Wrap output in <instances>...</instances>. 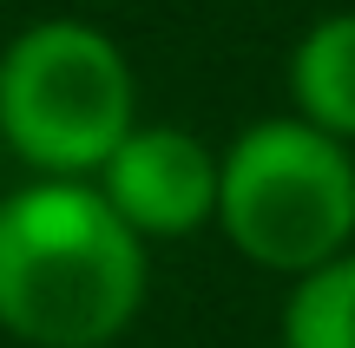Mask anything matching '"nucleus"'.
<instances>
[{
  "label": "nucleus",
  "mask_w": 355,
  "mask_h": 348,
  "mask_svg": "<svg viewBox=\"0 0 355 348\" xmlns=\"http://www.w3.org/2000/svg\"><path fill=\"white\" fill-rule=\"evenodd\" d=\"M152 263L92 184L33 178L0 197V329L26 348H112Z\"/></svg>",
  "instance_id": "nucleus-1"
},
{
  "label": "nucleus",
  "mask_w": 355,
  "mask_h": 348,
  "mask_svg": "<svg viewBox=\"0 0 355 348\" xmlns=\"http://www.w3.org/2000/svg\"><path fill=\"white\" fill-rule=\"evenodd\" d=\"M139 125L132 59L92 20H33L0 46V145L33 178H99Z\"/></svg>",
  "instance_id": "nucleus-2"
},
{
  "label": "nucleus",
  "mask_w": 355,
  "mask_h": 348,
  "mask_svg": "<svg viewBox=\"0 0 355 348\" xmlns=\"http://www.w3.org/2000/svg\"><path fill=\"white\" fill-rule=\"evenodd\" d=\"M217 230L270 276H309L355 250V152L303 118H257L217 152Z\"/></svg>",
  "instance_id": "nucleus-3"
},
{
  "label": "nucleus",
  "mask_w": 355,
  "mask_h": 348,
  "mask_svg": "<svg viewBox=\"0 0 355 348\" xmlns=\"http://www.w3.org/2000/svg\"><path fill=\"white\" fill-rule=\"evenodd\" d=\"M92 191L139 244H178L217 223V152L184 125H132Z\"/></svg>",
  "instance_id": "nucleus-4"
},
{
  "label": "nucleus",
  "mask_w": 355,
  "mask_h": 348,
  "mask_svg": "<svg viewBox=\"0 0 355 348\" xmlns=\"http://www.w3.org/2000/svg\"><path fill=\"white\" fill-rule=\"evenodd\" d=\"M290 105L303 125L355 152V13H322L290 46Z\"/></svg>",
  "instance_id": "nucleus-5"
},
{
  "label": "nucleus",
  "mask_w": 355,
  "mask_h": 348,
  "mask_svg": "<svg viewBox=\"0 0 355 348\" xmlns=\"http://www.w3.org/2000/svg\"><path fill=\"white\" fill-rule=\"evenodd\" d=\"M283 348H355V250L290 283Z\"/></svg>",
  "instance_id": "nucleus-6"
}]
</instances>
